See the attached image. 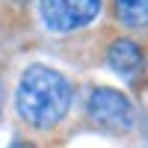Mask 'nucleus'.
I'll return each mask as SVG.
<instances>
[{
    "label": "nucleus",
    "mask_w": 148,
    "mask_h": 148,
    "mask_svg": "<svg viewBox=\"0 0 148 148\" xmlns=\"http://www.w3.org/2000/svg\"><path fill=\"white\" fill-rule=\"evenodd\" d=\"M116 18L130 30H145L148 27V0H113Z\"/></svg>",
    "instance_id": "obj_5"
},
{
    "label": "nucleus",
    "mask_w": 148,
    "mask_h": 148,
    "mask_svg": "<svg viewBox=\"0 0 148 148\" xmlns=\"http://www.w3.org/2000/svg\"><path fill=\"white\" fill-rule=\"evenodd\" d=\"M86 113L95 125L107 130H130L136 121V110L127 101V95H121L119 89H110V86H101L89 95Z\"/></svg>",
    "instance_id": "obj_3"
},
{
    "label": "nucleus",
    "mask_w": 148,
    "mask_h": 148,
    "mask_svg": "<svg viewBox=\"0 0 148 148\" xmlns=\"http://www.w3.org/2000/svg\"><path fill=\"white\" fill-rule=\"evenodd\" d=\"M39 12L51 33H74L101 15V0H39Z\"/></svg>",
    "instance_id": "obj_2"
},
{
    "label": "nucleus",
    "mask_w": 148,
    "mask_h": 148,
    "mask_svg": "<svg viewBox=\"0 0 148 148\" xmlns=\"http://www.w3.org/2000/svg\"><path fill=\"white\" fill-rule=\"evenodd\" d=\"M9 148H30V145H24V142H15V145H9Z\"/></svg>",
    "instance_id": "obj_6"
},
{
    "label": "nucleus",
    "mask_w": 148,
    "mask_h": 148,
    "mask_svg": "<svg viewBox=\"0 0 148 148\" xmlns=\"http://www.w3.org/2000/svg\"><path fill=\"white\" fill-rule=\"evenodd\" d=\"M71 107V83L51 65H30L15 89V110L33 127H53Z\"/></svg>",
    "instance_id": "obj_1"
},
{
    "label": "nucleus",
    "mask_w": 148,
    "mask_h": 148,
    "mask_svg": "<svg viewBox=\"0 0 148 148\" xmlns=\"http://www.w3.org/2000/svg\"><path fill=\"white\" fill-rule=\"evenodd\" d=\"M107 62H110V68H113L116 74L133 77V74L145 65V53H142V47L133 39H116L113 47L107 51Z\"/></svg>",
    "instance_id": "obj_4"
}]
</instances>
